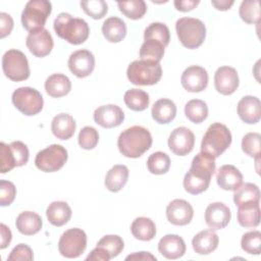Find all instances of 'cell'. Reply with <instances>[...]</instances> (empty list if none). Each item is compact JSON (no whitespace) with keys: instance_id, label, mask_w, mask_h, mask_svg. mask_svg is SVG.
<instances>
[{"instance_id":"obj_1","label":"cell","mask_w":261,"mask_h":261,"mask_svg":"<svg viewBox=\"0 0 261 261\" xmlns=\"http://www.w3.org/2000/svg\"><path fill=\"white\" fill-rule=\"evenodd\" d=\"M216 168L215 159L205 153H198L192 160V166L184 177L185 190L192 194L198 195L205 192L214 174Z\"/></svg>"},{"instance_id":"obj_2","label":"cell","mask_w":261,"mask_h":261,"mask_svg":"<svg viewBox=\"0 0 261 261\" xmlns=\"http://www.w3.org/2000/svg\"><path fill=\"white\" fill-rule=\"evenodd\" d=\"M152 145L150 132L141 125H133L124 129L117 139L119 152L128 158H139Z\"/></svg>"},{"instance_id":"obj_3","label":"cell","mask_w":261,"mask_h":261,"mask_svg":"<svg viewBox=\"0 0 261 261\" xmlns=\"http://www.w3.org/2000/svg\"><path fill=\"white\" fill-rule=\"evenodd\" d=\"M56 35L72 45H80L87 41L90 35V28L86 20L72 17L69 13L61 12L53 23Z\"/></svg>"},{"instance_id":"obj_4","label":"cell","mask_w":261,"mask_h":261,"mask_svg":"<svg viewBox=\"0 0 261 261\" xmlns=\"http://www.w3.org/2000/svg\"><path fill=\"white\" fill-rule=\"evenodd\" d=\"M231 134L226 125L212 123L206 130L201 142V152L212 158L219 157L231 144Z\"/></svg>"},{"instance_id":"obj_5","label":"cell","mask_w":261,"mask_h":261,"mask_svg":"<svg viewBox=\"0 0 261 261\" xmlns=\"http://www.w3.org/2000/svg\"><path fill=\"white\" fill-rule=\"evenodd\" d=\"M175 31L181 45L188 49L200 47L206 38V27L198 18L181 17L175 22Z\"/></svg>"},{"instance_id":"obj_6","label":"cell","mask_w":261,"mask_h":261,"mask_svg":"<svg viewBox=\"0 0 261 261\" xmlns=\"http://www.w3.org/2000/svg\"><path fill=\"white\" fill-rule=\"evenodd\" d=\"M51 11L52 4L50 1L31 0L27 2L21 13L22 27L30 33L44 29Z\"/></svg>"},{"instance_id":"obj_7","label":"cell","mask_w":261,"mask_h":261,"mask_svg":"<svg viewBox=\"0 0 261 261\" xmlns=\"http://www.w3.org/2000/svg\"><path fill=\"white\" fill-rule=\"evenodd\" d=\"M128 81L137 86H152L157 84L162 76L160 63H150L143 60L133 61L127 69Z\"/></svg>"},{"instance_id":"obj_8","label":"cell","mask_w":261,"mask_h":261,"mask_svg":"<svg viewBox=\"0 0 261 261\" xmlns=\"http://www.w3.org/2000/svg\"><path fill=\"white\" fill-rule=\"evenodd\" d=\"M2 69L6 77L13 82L25 81L30 76L27 56L17 49L6 51L2 57Z\"/></svg>"},{"instance_id":"obj_9","label":"cell","mask_w":261,"mask_h":261,"mask_svg":"<svg viewBox=\"0 0 261 261\" xmlns=\"http://www.w3.org/2000/svg\"><path fill=\"white\" fill-rule=\"evenodd\" d=\"M13 105L27 116L36 115L43 109L44 100L41 93L31 87H20L11 96Z\"/></svg>"},{"instance_id":"obj_10","label":"cell","mask_w":261,"mask_h":261,"mask_svg":"<svg viewBox=\"0 0 261 261\" xmlns=\"http://www.w3.org/2000/svg\"><path fill=\"white\" fill-rule=\"evenodd\" d=\"M67 158L66 149L61 145L53 144L37 153L35 164L41 171L55 172L63 167Z\"/></svg>"},{"instance_id":"obj_11","label":"cell","mask_w":261,"mask_h":261,"mask_svg":"<svg viewBox=\"0 0 261 261\" xmlns=\"http://www.w3.org/2000/svg\"><path fill=\"white\" fill-rule=\"evenodd\" d=\"M87 248V234L77 227L65 230L58 242L59 253L65 258H77Z\"/></svg>"},{"instance_id":"obj_12","label":"cell","mask_w":261,"mask_h":261,"mask_svg":"<svg viewBox=\"0 0 261 261\" xmlns=\"http://www.w3.org/2000/svg\"><path fill=\"white\" fill-rule=\"evenodd\" d=\"M195 146V136L191 129L186 126L174 128L168 138V147L170 151L177 156H186Z\"/></svg>"},{"instance_id":"obj_13","label":"cell","mask_w":261,"mask_h":261,"mask_svg":"<svg viewBox=\"0 0 261 261\" xmlns=\"http://www.w3.org/2000/svg\"><path fill=\"white\" fill-rule=\"evenodd\" d=\"M25 45L30 52L36 57H45L53 49V38L48 30L42 29L37 32L29 33Z\"/></svg>"},{"instance_id":"obj_14","label":"cell","mask_w":261,"mask_h":261,"mask_svg":"<svg viewBox=\"0 0 261 261\" xmlns=\"http://www.w3.org/2000/svg\"><path fill=\"white\" fill-rule=\"evenodd\" d=\"M181 86L191 93L204 91L208 85L207 70L199 65H192L186 68L180 77Z\"/></svg>"},{"instance_id":"obj_15","label":"cell","mask_w":261,"mask_h":261,"mask_svg":"<svg viewBox=\"0 0 261 261\" xmlns=\"http://www.w3.org/2000/svg\"><path fill=\"white\" fill-rule=\"evenodd\" d=\"M68 68L77 77L89 76L95 68V57L86 49L74 51L68 58Z\"/></svg>"},{"instance_id":"obj_16","label":"cell","mask_w":261,"mask_h":261,"mask_svg":"<svg viewBox=\"0 0 261 261\" xmlns=\"http://www.w3.org/2000/svg\"><path fill=\"white\" fill-rule=\"evenodd\" d=\"M239 74L233 67L220 66L214 74V86L218 93L227 96L234 93L239 87Z\"/></svg>"},{"instance_id":"obj_17","label":"cell","mask_w":261,"mask_h":261,"mask_svg":"<svg viewBox=\"0 0 261 261\" xmlns=\"http://www.w3.org/2000/svg\"><path fill=\"white\" fill-rule=\"evenodd\" d=\"M193 216L194 209L186 200L175 199L166 207V217L174 225H187L192 221Z\"/></svg>"},{"instance_id":"obj_18","label":"cell","mask_w":261,"mask_h":261,"mask_svg":"<svg viewBox=\"0 0 261 261\" xmlns=\"http://www.w3.org/2000/svg\"><path fill=\"white\" fill-rule=\"evenodd\" d=\"M230 218V209L221 202L211 203L205 210L206 224L213 230L224 228L229 223Z\"/></svg>"},{"instance_id":"obj_19","label":"cell","mask_w":261,"mask_h":261,"mask_svg":"<svg viewBox=\"0 0 261 261\" xmlns=\"http://www.w3.org/2000/svg\"><path fill=\"white\" fill-rule=\"evenodd\" d=\"M94 120L102 127L111 128L122 123L124 120V113L117 105H103L94 111Z\"/></svg>"},{"instance_id":"obj_20","label":"cell","mask_w":261,"mask_h":261,"mask_svg":"<svg viewBox=\"0 0 261 261\" xmlns=\"http://www.w3.org/2000/svg\"><path fill=\"white\" fill-rule=\"evenodd\" d=\"M238 114L248 124L257 123L261 117V102L255 96H245L238 103Z\"/></svg>"},{"instance_id":"obj_21","label":"cell","mask_w":261,"mask_h":261,"mask_svg":"<svg viewBox=\"0 0 261 261\" xmlns=\"http://www.w3.org/2000/svg\"><path fill=\"white\" fill-rule=\"evenodd\" d=\"M186 244L177 234H166L158 243V251L166 259L174 260L182 257L186 253Z\"/></svg>"},{"instance_id":"obj_22","label":"cell","mask_w":261,"mask_h":261,"mask_svg":"<svg viewBox=\"0 0 261 261\" xmlns=\"http://www.w3.org/2000/svg\"><path fill=\"white\" fill-rule=\"evenodd\" d=\"M216 180L221 189L234 192L243 184V174L236 166L226 164L218 169Z\"/></svg>"},{"instance_id":"obj_23","label":"cell","mask_w":261,"mask_h":261,"mask_svg":"<svg viewBox=\"0 0 261 261\" xmlns=\"http://www.w3.org/2000/svg\"><path fill=\"white\" fill-rule=\"evenodd\" d=\"M219 239L213 229H205L199 231L192 240L194 251L199 255H208L216 250Z\"/></svg>"},{"instance_id":"obj_24","label":"cell","mask_w":261,"mask_h":261,"mask_svg":"<svg viewBox=\"0 0 261 261\" xmlns=\"http://www.w3.org/2000/svg\"><path fill=\"white\" fill-rule=\"evenodd\" d=\"M75 121L68 113H59L52 119L51 130L52 134L59 140L70 139L75 130Z\"/></svg>"},{"instance_id":"obj_25","label":"cell","mask_w":261,"mask_h":261,"mask_svg":"<svg viewBox=\"0 0 261 261\" xmlns=\"http://www.w3.org/2000/svg\"><path fill=\"white\" fill-rule=\"evenodd\" d=\"M15 225L20 233L33 236L41 230L43 221L39 214L33 211H23L16 217Z\"/></svg>"},{"instance_id":"obj_26","label":"cell","mask_w":261,"mask_h":261,"mask_svg":"<svg viewBox=\"0 0 261 261\" xmlns=\"http://www.w3.org/2000/svg\"><path fill=\"white\" fill-rule=\"evenodd\" d=\"M151 114L156 122L167 124L174 119L176 115V106L172 100L162 98L153 104Z\"/></svg>"},{"instance_id":"obj_27","label":"cell","mask_w":261,"mask_h":261,"mask_svg":"<svg viewBox=\"0 0 261 261\" xmlns=\"http://www.w3.org/2000/svg\"><path fill=\"white\" fill-rule=\"evenodd\" d=\"M46 93L53 98H60L67 95L71 90L70 80L62 73H53L45 82Z\"/></svg>"},{"instance_id":"obj_28","label":"cell","mask_w":261,"mask_h":261,"mask_svg":"<svg viewBox=\"0 0 261 261\" xmlns=\"http://www.w3.org/2000/svg\"><path fill=\"white\" fill-rule=\"evenodd\" d=\"M233 202L238 207L259 204L260 190L257 185L252 182L242 184L233 194Z\"/></svg>"},{"instance_id":"obj_29","label":"cell","mask_w":261,"mask_h":261,"mask_svg":"<svg viewBox=\"0 0 261 261\" xmlns=\"http://www.w3.org/2000/svg\"><path fill=\"white\" fill-rule=\"evenodd\" d=\"M102 33L108 42L118 43L126 36L125 22L117 16H111L103 22Z\"/></svg>"},{"instance_id":"obj_30","label":"cell","mask_w":261,"mask_h":261,"mask_svg":"<svg viewBox=\"0 0 261 261\" xmlns=\"http://www.w3.org/2000/svg\"><path fill=\"white\" fill-rule=\"evenodd\" d=\"M71 213L69 205L63 201L52 202L46 210L48 221L55 226H62L66 224L71 217Z\"/></svg>"},{"instance_id":"obj_31","label":"cell","mask_w":261,"mask_h":261,"mask_svg":"<svg viewBox=\"0 0 261 261\" xmlns=\"http://www.w3.org/2000/svg\"><path fill=\"white\" fill-rule=\"evenodd\" d=\"M128 168L125 165L117 164L111 167L105 176V187L113 193L119 192L127 182Z\"/></svg>"},{"instance_id":"obj_32","label":"cell","mask_w":261,"mask_h":261,"mask_svg":"<svg viewBox=\"0 0 261 261\" xmlns=\"http://www.w3.org/2000/svg\"><path fill=\"white\" fill-rule=\"evenodd\" d=\"M133 236L140 241H151L156 234V226L152 219L148 217H137L130 224Z\"/></svg>"},{"instance_id":"obj_33","label":"cell","mask_w":261,"mask_h":261,"mask_svg":"<svg viewBox=\"0 0 261 261\" xmlns=\"http://www.w3.org/2000/svg\"><path fill=\"white\" fill-rule=\"evenodd\" d=\"M237 218L241 226L247 228L257 227L260 223V206L259 204L238 207Z\"/></svg>"},{"instance_id":"obj_34","label":"cell","mask_w":261,"mask_h":261,"mask_svg":"<svg viewBox=\"0 0 261 261\" xmlns=\"http://www.w3.org/2000/svg\"><path fill=\"white\" fill-rule=\"evenodd\" d=\"M164 46L155 40H146L140 49V58L150 63H159L164 55Z\"/></svg>"},{"instance_id":"obj_35","label":"cell","mask_w":261,"mask_h":261,"mask_svg":"<svg viewBox=\"0 0 261 261\" xmlns=\"http://www.w3.org/2000/svg\"><path fill=\"white\" fill-rule=\"evenodd\" d=\"M123 101L125 105L134 111H143L148 108L150 98L147 92L140 89H130L124 93Z\"/></svg>"},{"instance_id":"obj_36","label":"cell","mask_w":261,"mask_h":261,"mask_svg":"<svg viewBox=\"0 0 261 261\" xmlns=\"http://www.w3.org/2000/svg\"><path fill=\"white\" fill-rule=\"evenodd\" d=\"M185 114L190 121L194 123H201L208 116V106L203 100H190L185 106Z\"/></svg>"},{"instance_id":"obj_37","label":"cell","mask_w":261,"mask_h":261,"mask_svg":"<svg viewBox=\"0 0 261 261\" xmlns=\"http://www.w3.org/2000/svg\"><path fill=\"white\" fill-rule=\"evenodd\" d=\"M240 16L248 24H258L260 22L261 12L260 4L258 0H246L243 1L239 9Z\"/></svg>"},{"instance_id":"obj_38","label":"cell","mask_w":261,"mask_h":261,"mask_svg":"<svg viewBox=\"0 0 261 261\" xmlns=\"http://www.w3.org/2000/svg\"><path fill=\"white\" fill-rule=\"evenodd\" d=\"M144 39L145 41L146 40L158 41L164 47H166L170 41V32L166 24L162 22H152L146 28L144 32Z\"/></svg>"},{"instance_id":"obj_39","label":"cell","mask_w":261,"mask_h":261,"mask_svg":"<svg viewBox=\"0 0 261 261\" xmlns=\"http://www.w3.org/2000/svg\"><path fill=\"white\" fill-rule=\"evenodd\" d=\"M147 167L148 170L153 174H164L169 170L170 158L164 152H154L147 160Z\"/></svg>"},{"instance_id":"obj_40","label":"cell","mask_w":261,"mask_h":261,"mask_svg":"<svg viewBox=\"0 0 261 261\" xmlns=\"http://www.w3.org/2000/svg\"><path fill=\"white\" fill-rule=\"evenodd\" d=\"M117 6L122 14L135 20L142 18L147 11V5L143 0L119 1L117 2Z\"/></svg>"},{"instance_id":"obj_41","label":"cell","mask_w":261,"mask_h":261,"mask_svg":"<svg viewBox=\"0 0 261 261\" xmlns=\"http://www.w3.org/2000/svg\"><path fill=\"white\" fill-rule=\"evenodd\" d=\"M242 150L250 157L259 159L261 152V135L258 133H248L242 140Z\"/></svg>"},{"instance_id":"obj_42","label":"cell","mask_w":261,"mask_h":261,"mask_svg":"<svg viewBox=\"0 0 261 261\" xmlns=\"http://www.w3.org/2000/svg\"><path fill=\"white\" fill-rule=\"evenodd\" d=\"M242 249L252 255H259L261 252V232L259 230L248 231L241 240Z\"/></svg>"},{"instance_id":"obj_43","label":"cell","mask_w":261,"mask_h":261,"mask_svg":"<svg viewBox=\"0 0 261 261\" xmlns=\"http://www.w3.org/2000/svg\"><path fill=\"white\" fill-rule=\"evenodd\" d=\"M97 247L105 249L109 253L110 258H114L121 253L124 248V243L117 234H107L97 243Z\"/></svg>"},{"instance_id":"obj_44","label":"cell","mask_w":261,"mask_h":261,"mask_svg":"<svg viewBox=\"0 0 261 261\" xmlns=\"http://www.w3.org/2000/svg\"><path fill=\"white\" fill-rule=\"evenodd\" d=\"M80 4L83 10L94 19L104 17L108 11L107 3L104 0H87L81 1Z\"/></svg>"},{"instance_id":"obj_45","label":"cell","mask_w":261,"mask_h":261,"mask_svg":"<svg viewBox=\"0 0 261 261\" xmlns=\"http://www.w3.org/2000/svg\"><path fill=\"white\" fill-rule=\"evenodd\" d=\"M79 145L85 150L94 149L99 142L98 130L93 126H84L79 134Z\"/></svg>"},{"instance_id":"obj_46","label":"cell","mask_w":261,"mask_h":261,"mask_svg":"<svg viewBox=\"0 0 261 261\" xmlns=\"http://www.w3.org/2000/svg\"><path fill=\"white\" fill-rule=\"evenodd\" d=\"M16 166L13 152L9 145L0 143V172L6 173Z\"/></svg>"},{"instance_id":"obj_47","label":"cell","mask_w":261,"mask_h":261,"mask_svg":"<svg viewBox=\"0 0 261 261\" xmlns=\"http://www.w3.org/2000/svg\"><path fill=\"white\" fill-rule=\"evenodd\" d=\"M16 188L13 182L5 179L0 180V205L9 206L15 199Z\"/></svg>"},{"instance_id":"obj_48","label":"cell","mask_w":261,"mask_h":261,"mask_svg":"<svg viewBox=\"0 0 261 261\" xmlns=\"http://www.w3.org/2000/svg\"><path fill=\"white\" fill-rule=\"evenodd\" d=\"M9 146L13 152L16 167L27 164L29 161V156H30L29 149H28L27 145L20 141H13L12 143L9 144Z\"/></svg>"},{"instance_id":"obj_49","label":"cell","mask_w":261,"mask_h":261,"mask_svg":"<svg viewBox=\"0 0 261 261\" xmlns=\"http://www.w3.org/2000/svg\"><path fill=\"white\" fill-rule=\"evenodd\" d=\"M33 259H34L33 250L25 244H18L16 247H14L7 258L8 261H17V260L32 261Z\"/></svg>"},{"instance_id":"obj_50","label":"cell","mask_w":261,"mask_h":261,"mask_svg":"<svg viewBox=\"0 0 261 261\" xmlns=\"http://www.w3.org/2000/svg\"><path fill=\"white\" fill-rule=\"evenodd\" d=\"M13 28V19L12 17L5 13L1 12L0 13V38L3 39L6 36H8Z\"/></svg>"},{"instance_id":"obj_51","label":"cell","mask_w":261,"mask_h":261,"mask_svg":"<svg viewBox=\"0 0 261 261\" xmlns=\"http://www.w3.org/2000/svg\"><path fill=\"white\" fill-rule=\"evenodd\" d=\"M110 259L111 258L109 253L101 247H96L94 250L91 251V253L86 258V260H99V261H109Z\"/></svg>"},{"instance_id":"obj_52","label":"cell","mask_w":261,"mask_h":261,"mask_svg":"<svg viewBox=\"0 0 261 261\" xmlns=\"http://www.w3.org/2000/svg\"><path fill=\"white\" fill-rule=\"evenodd\" d=\"M200 3L199 0H175L174 6L178 11L188 12L196 8V6Z\"/></svg>"},{"instance_id":"obj_53","label":"cell","mask_w":261,"mask_h":261,"mask_svg":"<svg viewBox=\"0 0 261 261\" xmlns=\"http://www.w3.org/2000/svg\"><path fill=\"white\" fill-rule=\"evenodd\" d=\"M0 229H1V245H0V248L3 250L10 244L11 239H12V234H11L10 229L4 223L0 224Z\"/></svg>"},{"instance_id":"obj_54","label":"cell","mask_w":261,"mask_h":261,"mask_svg":"<svg viewBox=\"0 0 261 261\" xmlns=\"http://www.w3.org/2000/svg\"><path fill=\"white\" fill-rule=\"evenodd\" d=\"M125 260H143V261L152 260V261H156L157 259H156L155 256H153L149 252H136V253H133V254L126 256Z\"/></svg>"},{"instance_id":"obj_55","label":"cell","mask_w":261,"mask_h":261,"mask_svg":"<svg viewBox=\"0 0 261 261\" xmlns=\"http://www.w3.org/2000/svg\"><path fill=\"white\" fill-rule=\"evenodd\" d=\"M211 3L216 9L224 11V10H228L233 5L234 2L232 0H229V1L228 0H212Z\"/></svg>"}]
</instances>
